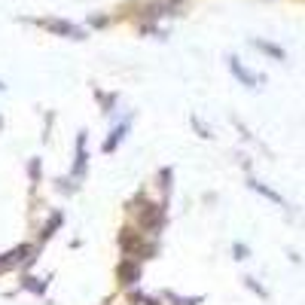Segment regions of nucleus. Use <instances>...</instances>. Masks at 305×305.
Returning a JSON list of instances; mask_svg holds the SVG:
<instances>
[{"label": "nucleus", "instance_id": "obj_1", "mask_svg": "<svg viewBox=\"0 0 305 305\" xmlns=\"http://www.w3.org/2000/svg\"><path fill=\"white\" fill-rule=\"evenodd\" d=\"M229 64H232V70H235V73H238V76H241V79H244V82H247V86H254V82H257V79H254V76H251V73H247V70H244V67H241V64H238V61H235V58H232V61H229Z\"/></svg>", "mask_w": 305, "mask_h": 305}]
</instances>
